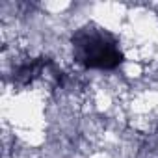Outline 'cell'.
Masks as SVG:
<instances>
[{
  "instance_id": "cell-1",
  "label": "cell",
  "mask_w": 158,
  "mask_h": 158,
  "mask_svg": "<svg viewBox=\"0 0 158 158\" xmlns=\"http://www.w3.org/2000/svg\"><path fill=\"white\" fill-rule=\"evenodd\" d=\"M71 60L88 71H115L125 60V48L106 28L84 24L71 35Z\"/></svg>"
}]
</instances>
